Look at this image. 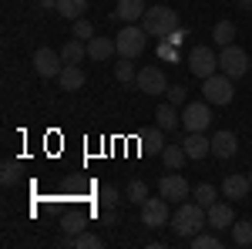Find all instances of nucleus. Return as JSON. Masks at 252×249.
<instances>
[{"instance_id": "obj_29", "label": "nucleus", "mask_w": 252, "mask_h": 249, "mask_svg": "<svg viewBox=\"0 0 252 249\" xmlns=\"http://www.w3.org/2000/svg\"><path fill=\"white\" fill-rule=\"evenodd\" d=\"M104 246V239L94 236V232H78L74 236V249H101Z\"/></svg>"}, {"instance_id": "obj_21", "label": "nucleus", "mask_w": 252, "mask_h": 249, "mask_svg": "<svg viewBox=\"0 0 252 249\" xmlns=\"http://www.w3.org/2000/svg\"><path fill=\"white\" fill-rule=\"evenodd\" d=\"M212 40L219 44V47L235 44V24H232V20H219V24L212 27Z\"/></svg>"}, {"instance_id": "obj_32", "label": "nucleus", "mask_w": 252, "mask_h": 249, "mask_svg": "<svg viewBox=\"0 0 252 249\" xmlns=\"http://www.w3.org/2000/svg\"><path fill=\"white\" fill-rule=\"evenodd\" d=\"M74 37H78V40H91V37H94V27H91V20H84V17L74 20Z\"/></svg>"}, {"instance_id": "obj_4", "label": "nucleus", "mask_w": 252, "mask_h": 249, "mask_svg": "<svg viewBox=\"0 0 252 249\" xmlns=\"http://www.w3.org/2000/svg\"><path fill=\"white\" fill-rule=\"evenodd\" d=\"M115 44H118V54H121V58L135 61L138 54L145 51V44H148V31L138 27V24H125V27L115 34Z\"/></svg>"}, {"instance_id": "obj_31", "label": "nucleus", "mask_w": 252, "mask_h": 249, "mask_svg": "<svg viewBox=\"0 0 252 249\" xmlns=\"http://www.w3.org/2000/svg\"><path fill=\"white\" fill-rule=\"evenodd\" d=\"M17 178H20L17 162H3V169H0V182H3V185H14Z\"/></svg>"}, {"instance_id": "obj_17", "label": "nucleus", "mask_w": 252, "mask_h": 249, "mask_svg": "<svg viewBox=\"0 0 252 249\" xmlns=\"http://www.w3.org/2000/svg\"><path fill=\"white\" fill-rule=\"evenodd\" d=\"M84 44H88V58L91 61H108L111 54H118V44L111 37H91Z\"/></svg>"}, {"instance_id": "obj_5", "label": "nucleus", "mask_w": 252, "mask_h": 249, "mask_svg": "<svg viewBox=\"0 0 252 249\" xmlns=\"http://www.w3.org/2000/svg\"><path fill=\"white\" fill-rule=\"evenodd\" d=\"M189 71H192L195 77H212L219 74V54H215L209 44H198V47H192V54H189Z\"/></svg>"}, {"instance_id": "obj_34", "label": "nucleus", "mask_w": 252, "mask_h": 249, "mask_svg": "<svg viewBox=\"0 0 252 249\" xmlns=\"http://www.w3.org/2000/svg\"><path fill=\"white\" fill-rule=\"evenodd\" d=\"M165 95H168V101H172L175 108H178V105H185V95H189V88H185V84H172Z\"/></svg>"}, {"instance_id": "obj_19", "label": "nucleus", "mask_w": 252, "mask_h": 249, "mask_svg": "<svg viewBox=\"0 0 252 249\" xmlns=\"http://www.w3.org/2000/svg\"><path fill=\"white\" fill-rule=\"evenodd\" d=\"M61 58H64V64H81V61L88 58V44L78 37H71L64 47H61Z\"/></svg>"}, {"instance_id": "obj_15", "label": "nucleus", "mask_w": 252, "mask_h": 249, "mask_svg": "<svg viewBox=\"0 0 252 249\" xmlns=\"http://www.w3.org/2000/svg\"><path fill=\"white\" fill-rule=\"evenodd\" d=\"M239 152V138L235 132H215L212 135V155L215 158H232Z\"/></svg>"}, {"instance_id": "obj_30", "label": "nucleus", "mask_w": 252, "mask_h": 249, "mask_svg": "<svg viewBox=\"0 0 252 249\" xmlns=\"http://www.w3.org/2000/svg\"><path fill=\"white\" fill-rule=\"evenodd\" d=\"M145 199H148V185H145L141 178H135V182L128 185V202H135V206H141Z\"/></svg>"}, {"instance_id": "obj_33", "label": "nucleus", "mask_w": 252, "mask_h": 249, "mask_svg": "<svg viewBox=\"0 0 252 249\" xmlns=\"http://www.w3.org/2000/svg\"><path fill=\"white\" fill-rule=\"evenodd\" d=\"M118 202H121V199H118V189L115 185H104V189H101V206H104V209H118Z\"/></svg>"}, {"instance_id": "obj_6", "label": "nucleus", "mask_w": 252, "mask_h": 249, "mask_svg": "<svg viewBox=\"0 0 252 249\" xmlns=\"http://www.w3.org/2000/svg\"><path fill=\"white\" fill-rule=\"evenodd\" d=\"M202 98L209 105H229L232 101V77L229 74H212L202 81Z\"/></svg>"}, {"instance_id": "obj_35", "label": "nucleus", "mask_w": 252, "mask_h": 249, "mask_svg": "<svg viewBox=\"0 0 252 249\" xmlns=\"http://www.w3.org/2000/svg\"><path fill=\"white\" fill-rule=\"evenodd\" d=\"M61 229L67 232V236H78V232H84V219H81V215H67Z\"/></svg>"}, {"instance_id": "obj_37", "label": "nucleus", "mask_w": 252, "mask_h": 249, "mask_svg": "<svg viewBox=\"0 0 252 249\" xmlns=\"http://www.w3.org/2000/svg\"><path fill=\"white\" fill-rule=\"evenodd\" d=\"M185 37H189V31H185V27H175V31H172V34H168L165 40H172V44H182Z\"/></svg>"}, {"instance_id": "obj_11", "label": "nucleus", "mask_w": 252, "mask_h": 249, "mask_svg": "<svg viewBox=\"0 0 252 249\" xmlns=\"http://www.w3.org/2000/svg\"><path fill=\"white\" fill-rule=\"evenodd\" d=\"M34 71L40 77H58L64 71V58H61V51H51V47H40L37 54H34Z\"/></svg>"}, {"instance_id": "obj_23", "label": "nucleus", "mask_w": 252, "mask_h": 249, "mask_svg": "<svg viewBox=\"0 0 252 249\" xmlns=\"http://www.w3.org/2000/svg\"><path fill=\"white\" fill-rule=\"evenodd\" d=\"M58 14L67 20H78L88 14V0H58Z\"/></svg>"}, {"instance_id": "obj_7", "label": "nucleus", "mask_w": 252, "mask_h": 249, "mask_svg": "<svg viewBox=\"0 0 252 249\" xmlns=\"http://www.w3.org/2000/svg\"><path fill=\"white\" fill-rule=\"evenodd\" d=\"M209 121H212V105L209 101H192V105L182 108V125L189 132H205Z\"/></svg>"}, {"instance_id": "obj_13", "label": "nucleus", "mask_w": 252, "mask_h": 249, "mask_svg": "<svg viewBox=\"0 0 252 249\" xmlns=\"http://www.w3.org/2000/svg\"><path fill=\"white\" fill-rule=\"evenodd\" d=\"M182 148H185V155H189L192 162H198V158H205V155L212 152V138H205L202 132H189L185 142H182Z\"/></svg>"}, {"instance_id": "obj_1", "label": "nucleus", "mask_w": 252, "mask_h": 249, "mask_svg": "<svg viewBox=\"0 0 252 249\" xmlns=\"http://www.w3.org/2000/svg\"><path fill=\"white\" fill-rule=\"evenodd\" d=\"M205 226H209V215H205V206L198 202H178V209L172 212V229L178 239H192Z\"/></svg>"}, {"instance_id": "obj_3", "label": "nucleus", "mask_w": 252, "mask_h": 249, "mask_svg": "<svg viewBox=\"0 0 252 249\" xmlns=\"http://www.w3.org/2000/svg\"><path fill=\"white\" fill-rule=\"evenodd\" d=\"M219 71L229 74L232 81H239V77H246V71H252V58L239 44H229V47L219 51Z\"/></svg>"}, {"instance_id": "obj_9", "label": "nucleus", "mask_w": 252, "mask_h": 249, "mask_svg": "<svg viewBox=\"0 0 252 249\" xmlns=\"http://www.w3.org/2000/svg\"><path fill=\"white\" fill-rule=\"evenodd\" d=\"M141 222H145L148 229H158V226L172 222L168 199H165V195H161V199H145V202H141Z\"/></svg>"}, {"instance_id": "obj_36", "label": "nucleus", "mask_w": 252, "mask_h": 249, "mask_svg": "<svg viewBox=\"0 0 252 249\" xmlns=\"http://www.w3.org/2000/svg\"><path fill=\"white\" fill-rule=\"evenodd\" d=\"M158 58L161 61H178V51H175L172 40H158Z\"/></svg>"}, {"instance_id": "obj_39", "label": "nucleus", "mask_w": 252, "mask_h": 249, "mask_svg": "<svg viewBox=\"0 0 252 249\" xmlns=\"http://www.w3.org/2000/svg\"><path fill=\"white\" fill-rule=\"evenodd\" d=\"M235 3H239L242 10H252V0H235Z\"/></svg>"}, {"instance_id": "obj_20", "label": "nucleus", "mask_w": 252, "mask_h": 249, "mask_svg": "<svg viewBox=\"0 0 252 249\" xmlns=\"http://www.w3.org/2000/svg\"><path fill=\"white\" fill-rule=\"evenodd\" d=\"M141 152H145V155H161V152H165V132H161V128L145 132V135H141Z\"/></svg>"}, {"instance_id": "obj_14", "label": "nucleus", "mask_w": 252, "mask_h": 249, "mask_svg": "<svg viewBox=\"0 0 252 249\" xmlns=\"http://www.w3.org/2000/svg\"><path fill=\"white\" fill-rule=\"evenodd\" d=\"M145 10H148V3H145V0H118L115 17L121 20V24H135V20L145 17Z\"/></svg>"}, {"instance_id": "obj_12", "label": "nucleus", "mask_w": 252, "mask_h": 249, "mask_svg": "<svg viewBox=\"0 0 252 249\" xmlns=\"http://www.w3.org/2000/svg\"><path fill=\"white\" fill-rule=\"evenodd\" d=\"M205 215H209L212 229H232L235 226V209H232V202H225V199H215L212 206L205 209Z\"/></svg>"}, {"instance_id": "obj_38", "label": "nucleus", "mask_w": 252, "mask_h": 249, "mask_svg": "<svg viewBox=\"0 0 252 249\" xmlns=\"http://www.w3.org/2000/svg\"><path fill=\"white\" fill-rule=\"evenodd\" d=\"M40 10H58V0H37Z\"/></svg>"}, {"instance_id": "obj_8", "label": "nucleus", "mask_w": 252, "mask_h": 249, "mask_svg": "<svg viewBox=\"0 0 252 249\" xmlns=\"http://www.w3.org/2000/svg\"><path fill=\"white\" fill-rule=\"evenodd\" d=\"M138 91H145V95H165L168 91V81H165V71L155 68V64H145V68H138Z\"/></svg>"}, {"instance_id": "obj_2", "label": "nucleus", "mask_w": 252, "mask_h": 249, "mask_svg": "<svg viewBox=\"0 0 252 249\" xmlns=\"http://www.w3.org/2000/svg\"><path fill=\"white\" fill-rule=\"evenodd\" d=\"M141 27L148 31V37L165 40V37L175 31V27H178V14H175L172 7H165V3L148 7V10H145V17H141Z\"/></svg>"}, {"instance_id": "obj_18", "label": "nucleus", "mask_w": 252, "mask_h": 249, "mask_svg": "<svg viewBox=\"0 0 252 249\" xmlns=\"http://www.w3.org/2000/svg\"><path fill=\"white\" fill-rule=\"evenodd\" d=\"M58 84H61V91H81L84 88V71L78 64H64V71L58 74Z\"/></svg>"}, {"instance_id": "obj_26", "label": "nucleus", "mask_w": 252, "mask_h": 249, "mask_svg": "<svg viewBox=\"0 0 252 249\" xmlns=\"http://www.w3.org/2000/svg\"><path fill=\"white\" fill-rule=\"evenodd\" d=\"M192 199L198 202V206H205V209H209V206H212L215 199H219V192H215V185L202 182V185H195V189H192Z\"/></svg>"}, {"instance_id": "obj_28", "label": "nucleus", "mask_w": 252, "mask_h": 249, "mask_svg": "<svg viewBox=\"0 0 252 249\" xmlns=\"http://www.w3.org/2000/svg\"><path fill=\"white\" fill-rule=\"evenodd\" d=\"M232 243L235 246H252V222H235L232 226Z\"/></svg>"}, {"instance_id": "obj_16", "label": "nucleus", "mask_w": 252, "mask_h": 249, "mask_svg": "<svg viewBox=\"0 0 252 249\" xmlns=\"http://www.w3.org/2000/svg\"><path fill=\"white\" fill-rule=\"evenodd\" d=\"M252 189L249 175H225V182H222V195L225 199H246Z\"/></svg>"}, {"instance_id": "obj_24", "label": "nucleus", "mask_w": 252, "mask_h": 249, "mask_svg": "<svg viewBox=\"0 0 252 249\" xmlns=\"http://www.w3.org/2000/svg\"><path fill=\"white\" fill-rule=\"evenodd\" d=\"M161 162H165V169H182V165L189 162V155H185V148H182V145H165Z\"/></svg>"}, {"instance_id": "obj_10", "label": "nucleus", "mask_w": 252, "mask_h": 249, "mask_svg": "<svg viewBox=\"0 0 252 249\" xmlns=\"http://www.w3.org/2000/svg\"><path fill=\"white\" fill-rule=\"evenodd\" d=\"M158 195H165L168 202H182V199H189V195H192V189H189L185 175H178L172 169L168 175H161V182H158Z\"/></svg>"}, {"instance_id": "obj_27", "label": "nucleus", "mask_w": 252, "mask_h": 249, "mask_svg": "<svg viewBox=\"0 0 252 249\" xmlns=\"http://www.w3.org/2000/svg\"><path fill=\"white\" fill-rule=\"evenodd\" d=\"M189 243H192V249H222V239L215 232H195Z\"/></svg>"}, {"instance_id": "obj_22", "label": "nucleus", "mask_w": 252, "mask_h": 249, "mask_svg": "<svg viewBox=\"0 0 252 249\" xmlns=\"http://www.w3.org/2000/svg\"><path fill=\"white\" fill-rule=\"evenodd\" d=\"M155 125L161 128V132H172V128H178V111H175V105L168 101V105H161L155 111Z\"/></svg>"}, {"instance_id": "obj_25", "label": "nucleus", "mask_w": 252, "mask_h": 249, "mask_svg": "<svg viewBox=\"0 0 252 249\" xmlns=\"http://www.w3.org/2000/svg\"><path fill=\"white\" fill-rule=\"evenodd\" d=\"M115 77L121 81V84H135L138 81V71H135V64H131V58H121L115 64Z\"/></svg>"}, {"instance_id": "obj_40", "label": "nucleus", "mask_w": 252, "mask_h": 249, "mask_svg": "<svg viewBox=\"0 0 252 249\" xmlns=\"http://www.w3.org/2000/svg\"><path fill=\"white\" fill-rule=\"evenodd\" d=\"M249 182H252V169H249Z\"/></svg>"}]
</instances>
